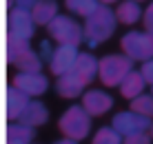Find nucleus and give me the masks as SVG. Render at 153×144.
Here are the masks:
<instances>
[{
    "instance_id": "obj_30",
    "label": "nucleus",
    "mask_w": 153,
    "mask_h": 144,
    "mask_svg": "<svg viewBox=\"0 0 153 144\" xmlns=\"http://www.w3.org/2000/svg\"><path fill=\"white\" fill-rule=\"evenodd\" d=\"M113 2H120V0H100V4H113Z\"/></svg>"
},
{
    "instance_id": "obj_2",
    "label": "nucleus",
    "mask_w": 153,
    "mask_h": 144,
    "mask_svg": "<svg viewBox=\"0 0 153 144\" xmlns=\"http://www.w3.org/2000/svg\"><path fill=\"white\" fill-rule=\"evenodd\" d=\"M131 71H133V60L124 53H111L98 60V78L104 87H120Z\"/></svg>"
},
{
    "instance_id": "obj_14",
    "label": "nucleus",
    "mask_w": 153,
    "mask_h": 144,
    "mask_svg": "<svg viewBox=\"0 0 153 144\" xmlns=\"http://www.w3.org/2000/svg\"><path fill=\"white\" fill-rule=\"evenodd\" d=\"M144 89H146V80L142 76V71H135L133 69V71L122 80V84H120V95L126 98V100H133V98H138V95L144 93Z\"/></svg>"
},
{
    "instance_id": "obj_9",
    "label": "nucleus",
    "mask_w": 153,
    "mask_h": 144,
    "mask_svg": "<svg viewBox=\"0 0 153 144\" xmlns=\"http://www.w3.org/2000/svg\"><path fill=\"white\" fill-rule=\"evenodd\" d=\"M82 106L91 118H98V115H104L113 109V98L111 93L102 91V89H91V91L82 93Z\"/></svg>"
},
{
    "instance_id": "obj_17",
    "label": "nucleus",
    "mask_w": 153,
    "mask_h": 144,
    "mask_svg": "<svg viewBox=\"0 0 153 144\" xmlns=\"http://www.w3.org/2000/svg\"><path fill=\"white\" fill-rule=\"evenodd\" d=\"M142 13L144 11H142L140 2H135V0H120L115 7V18L122 24H135L142 18Z\"/></svg>"
},
{
    "instance_id": "obj_7",
    "label": "nucleus",
    "mask_w": 153,
    "mask_h": 144,
    "mask_svg": "<svg viewBox=\"0 0 153 144\" xmlns=\"http://www.w3.org/2000/svg\"><path fill=\"white\" fill-rule=\"evenodd\" d=\"M13 84L22 93H27L29 98H40V95H45L49 91V80L40 71H20V73H16Z\"/></svg>"
},
{
    "instance_id": "obj_10",
    "label": "nucleus",
    "mask_w": 153,
    "mask_h": 144,
    "mask_svg": "<svg viewBox=\"0 0 153 144\" xmlns=\"http://www.w3.org/2000/svg\"><path fill=\"white\" fill-rule=\"evenodd\" d=\"M78 47H69V45H58L53 53H51V60H49V67H51V73L53 76H65V73L71 71L73 62L78 58Z\"/></svg>"
},
{
    "instance_id": "obj_22",
    "label": "nucleus",
    "mask_w": 153,
    "mask_h": 144,
    "mask_svg": "<svg viewBox=\"0 0 153 144\" xmlns=\"http://www.w3.org/2000/svg\"><path fill=\"white\" fill-rule=\"evenodd\" d=\"M42 58H40V53L36 51V49H29L27 53H25V56H20L18 58V62H16V69H18V71H40L42 69Z\"/></svg>"
},
{
    "instance_id": "obj_13",
    "label": "nucleus",
    "mask_w": 153,
    "mask_h": 144,
    "mask_svg": "<svg viewBox=\"0 0 153 144\" xmlns=\"http://www.w3.org/2000/svg\"><path fill=\"white\" fill-rule=\"evenodd\" d=\"M29 95L27 93H22L16 84H11V87L7 89V118L11 120V122H16L20 118V113L25 111V106L29 104Z\"/></svg>"
},
{
    "instance_id": "obj_15",
    "label": "nucleus",
    "mask_w": 153,
    "mask_h": 144,
    "mask_svg": "<svg viewBox=\"0 0 153 144\" xmlns=\"http://www.w3.org/2000/svg\"><path fill=\"white\" fill-rule=\"evenodd\" d=\"M56 91H58L60 98H67V100H69V98H78V95H82L84 84L69 71V73H65V76H60V78L56 80Z\"/></svg>"
},
{
    "instance_id": "obj_23",
    "label": "nucleus",
    "mask_w": 153,
    "mask_h": 144,
    "mask_svg": "<svg viewBox=\"0 0 153 144\" xmlns=\"http://www.w3.org/2000/svg\"><path fill=\"white\" fill-rule=\"evenodd\" d=\"M131 111H135V113L153 120V95L151 93H142L138 98H133L131 100Z\"/></svg>"
},
{
    "instance_id": "obj_19",
    "label": "nucleus",
    "mask_w": 153,
    "mask_h": 144,
    "mask_svg": "<svg viewBox=\"0 0 153 144\" xmlns=\"http://www.w3.org/2000/svg\"><path fill=\"white\" fill-rule=\"evenodd\" d=\"M31 49V42L22 40V38H16V36L7 33V62L9 65H16L20 56H25Z\"/></svg>"
},
{
    "instance_id": "obj_4",
    "label": "nucleus",
    "mask_w": 153,
    "mask_h": 144,
    "mask_svg": "<svg viewBox=\"0 0 153 144\" xmlns=\"http://www.w3.org/2000/svg\"><path fill=\"white\" fill-rule=\"evenodd\" d=\"M47 31H49V38L58 45L80 47L84 42V27H80L71 16H65V13H58L47 24Z\"/></svg>"
},
{
    "instance_id": "obj_28",
    "label": "nucleus",
    "mask_w": 153,
    "mask_h": 144,
    "mask_svg": "<svg viewBox=\"0 0 153 144\" xmlns=\"http://www.w3.org/2000/svg\"><path fill=\"white\" fill-rule=\"evenodd\" d=\"M36 2H38V0H16V7H13V9H25V11H31V9L36 7Z\"/></svg>"
},
{
    "instance_id": "obj_11",
    "label": "nucleus",
    "mask_w": 153,
    "mask_h": 144,
    "mask_svg": "<svg viewBox=\"0 0 153 144\" xmlns=\"http://www.w3.org/2000/svg\"><path fill=\"white\" fill-rule=\"evenodd\" d=\"M71 73L80 80L84 87L91 84L93 80L98 78V58L93 56V53H89V51H80L78 58H76V62H73V67H71Z\"/></svg>"
},
{
    "instance_id": "obj_25",
    "label": "nucleus",
    "mask_w": 153,
    "mask_h": 144,
    "mask_svg": "<svg viewBox=\"0 0 153 144\" xmlns=\"http://www.w3.org/2000/svg\"><path fill=\"white\" fill-rule=\"evenodd\" d=\"M142 76H144L146 80V84H153V58L151 60H146V62H142Z\"/></svg>"
},
{
    "instance_id": "obj_1",
    "label": "nucleus",
    "mask_w": 153,
    "mask_h": 144,
    "mask_svg": "<svg viewBox=\"0 0 153 144\" xmlns=\"http://www.w3.org/2000/svg\"><path fill=\"white\" fill-rule=\"evenodd\" d=\"M115 27H118L115 11L109 4H100L89 18H84V42L93 49L111 38L115 33Z\"/></svg>"
},
{
    "instance_id": "obj_29",
    "label": "nucleus",
    "mask_w": 153,
    "mask_h": 144,
    "mask_svg": "<svg viewBox=\"0 0 153 144\" xmlns=\"http://www.w3.org/2000/svg\"><path fill=\"white\" fill-rule=\"evenodd\" d=\"M53 144H78V140H71V137H65V140H58Z\"/></svg>"
},
{
    "instance_id": "obj_6",
    "label": "nucleus",
    "mask_w": 153,
    "mask_h": 144,
    "mask_svg": "<svg viewBox=\"0 0 153 144\" xmlns=\"http://www.w3.org/2000/svg\"><path fill=\"white\" fill-rule=\"evenodd\" d=\"M111 126H113V129L118 131L122 137H126V135H133V133L149 131L151 120L129 109V111H120V113H115L113 120H111Z\"/></svg>"
},
{
    "instance_id": "obj_20",
    "label": "nucleus",
    "mask_w": 153,
    "mask_h": 144,
    "mask_svg": "<svg viewBox=\"0 0 153 144\" xmlns=\"http://www.w3.org/2000/svg\"><path fill=\"white\" fill-rule=\"evenodd\" d=\"M67 11L80 18H89L96 9L100 7V0H65Z\"/></svg>"
},
{
    "instance_id": "obj_27",
    "label": "nucleus",
    "mask_w": 153,
    "mask_h": 144,
    "mask_svg": "<svg viewBox=\"0 0 153 144\" xmlns=\"http://www.w3.org/2000/svg\"><path fill=\"white\" fill-rule=\"evenodd\" d=\"M38 53H40V58H42V60H47V62H49V60H51V53H53V49H51V47H49V42L45 40V42L40 45V51H38Z\"/></svg>"
},
{
    "instance_id": "obj_31",
    "label": "nucleus",
    "mask_w": 153,
    "mask_h": 144,
    "mask_svg": "<svg viewBox=\"0 0 153 144\" xmlns=\"http://www.w3.org/2000/svg\"><path fill=\"white\" fill-rule=\"evenodd\" d=\"M7 4H9L11 9H13V7H16V0H7Z\"/></svg>"
},
{
    "instance_id": "obj_3",
    "label": "nucleus",
    "mask_w": 153,
    "mask_h": 144,
    "mask_svg": "<svg viewBox=\"0 0 153 144\" xmlns=\"http://www.w3.org/2000/svg\"><path fill=\"white\" fill-rule=\"evenodd\" d=\"M58 129L65 137H71V140H84V137L91 133V115L87 113L82 104H73L58 120Z\"/></svg>"
},
{
    "instance_id": "obj_26",
    "label": "nucleus",
    "mask_w": 153,
    "mask_h": 144,
    "mask_svg": "<svg viewBox=\"0 0 153 144\" xmlns=\"http://www.w3.org/2000/svg\"><path fill=\"white\" fill-rule=\"evenodd\" d=\"M142 22H144L146 31H153V2L144 9V13H142Z\"/></svg>"
},
{
    "instance_id": "obj_34",
    "label": "nucleus",
    "mask_w": 153,
    "mask_h": 144,
    "mask_svg": "<svg viewBox=\"0 0 153 144\" xmlns=\"http://www.w3.org/2000/svg\"><path fill=\"white\" fill-rule=\"evenodd\" d=\"M151 87H153V84H151ZM151 95H153V89H151Z\"/></svg>"
},
{
    "instance_id": "obj_12",
    "label": "nucleus",
    "mask_w": 153,
    "mask_h": 144,
    "mask_svg": "<svg viewBox=\"0 0 153 144\" xmlns=\"http://www.w3.org/2000/svg\"><path fill=\"white\" fill-rule=\"evenodd\" d=\"M18 120L36 129V126L47 124V120H49V109H47V104H45V102H40V100L31 98V100H29V104L25 106V111L20 113V118H18Z\"/></svg>"
},
{
    "instance_id": "obj_18",
    "label": "nucleus",
    "mask_w": 153,
    "mask_h": 144,
    "mask_svg": "<svg viewBox=\"0 0 153 144\" xmlns=\"http://www.w3.org/2000/svg\"><path fill=\"white\" fill-rule=\"evenodd\" d=\"M31 16H33L36 24L47 27L58 16V2H56V0H38L36 7L31 9Z\"/></svg>"
},
{
    "instance_id": "obj_8",
    "label": "nucleus",
    "mask_w": 153,
    "mask_h": 144,
    "mask_svg": "<svg viewBox=\"0 0 153 144\" xmlns=\"http://www.w3.org/2000/svg\"><path fill=\"white\" fill-rule=\"evenodd\" d=\"M36 24L31 11H25V9H11L9 11V36H16V38L22 40H31L36 33Z\"/></svg>"
},
{
    "instance_id": "obj_33",
    "label": "nucleus",
    "mask_w": 153,
    "mask_h": 144,
    "mask_svg": "<svg viewBox=\"0 0 153 144\" xmlns=\"http://www.w3.org/2000/svg\"><path fill=\"white\" fill-rule=\"evenodd\" d=\"M135 2H144V0H135Z\"/></svg>"
},
{
    "instance_id": "obj_24",
    "label": "nucleus",
    "mask_w": 153,
    "mask_h": 144,
    "mask_svg": "<svg viewBox=\"0 0 153 144\" xmlns=\"http://www.w3.org/2000/svg\"><path fill=\"white\" fill-rule=\"evenodd\" d=\"M151 135L149 131H142V133H133V135H126L124 137V144H151Z\"/></svg>"
},
{
    "instance_id": "obj_21",
    "label": "nucleus",
    "mask_w": 153,
    "mask_h": 144,
    "mask_svg": "<svg viewBox=\"0 0 153 144\" xmlns=\"http://www.w3.org/2000/svg\"><path fill=\"white\" fill-rule=\"evenodd\" d=\"M91 144H124V137L109 124V126H100V129L93 133Z\"/></svg>"
},
{
    "instance_id": "obj_16",
    "label": "nucleus",
    "mask_w": 153,
    "mask_h": 144,
    "mask_svg": "<svg viewBox=\"0 0 153 144\" xmlns=\"http://www.w3.org/2000/svg\"><path fill=\"white\" fill-rule=\"evenodd\" d=\"M36 137V129L25 122L16 120L7 129V144H31Z\"/></svg>"
},
{
    "instance_id": "obj_5",
    "label": "nucleus",
    "mask_w": 153,
    "mask_h": 144,
    "mask_svg": "<svg viewBox=\"0 0 153 144\" xmlns=\"http://www.w3.org/2000/svg\"><path fill=\"white\" fill-rule=\"evenodd\" d=\"M122 53L133 62H146L153 58V31H129L122 36Z\"/></svg>"
},
{
    "instance_id": "obj_32",
    "label": "nucleus",
    "mask_w": 153,
    "mask_h": 144,
    "mask_svg": "<svg viewBox=\"0 0 153 144\" xmlns=\"http://www.w3.org/2000/svg\"><path fill=\"white\" fill-rule=\"evenodd\" d=\"M149 135H151V140H153V122H151V126H149Z\"/></svg>"
}]
</instances>
